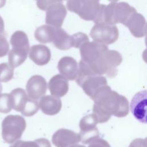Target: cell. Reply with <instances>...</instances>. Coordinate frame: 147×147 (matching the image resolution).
<instances>
[{"label": "cell", "instance_id": "cell-18", "mask_svg": "<svg viewBox=\"0 0 147 147\" xmlns=\"http://www.w3.org/2000/svg\"><path fill=\"white\" fill-rule=\"evenodd\" d=\"M12 109L11 98L10 94H0V113H8Z\"/></svg>", "mask_w": 147, "mask_h": 147}, {"label": "cell", "instance_id": "cell-16", "mask_svg": "<svg viewBox=\"0 0 147 147\" xmlns=\"http://www.w3.org/2000/svg\"><path fill=\"white\" fill-rule=\"evenodd\" d=\"M10 147H51V145L48 140L40 138L33 141L17 140L13 145H10Z\"/></svg>", "mask_w": 147, "mask_h": 147}, {"label": "cell", "instance_id": "cell-9", "mask_svg": "<svg viewBox=\"0 0 147 147\" xmlns=\"http://www.w3.org/2000/svg\"><path fill=\"white\" fill-rule=\"evenodd\" d=\"M79 134L67 129H60L52 136V141L56 147H69L80 142Z\"/></svg>", "mask_w": 147, "mask_h": 147}, {"label": "cell", "instance_id": "cell-20", "mask_svg": "<svg viewBox=\"0 0 147 147\" xmlns=\"http://www.w3.org/2000/svg\"><path fill=\"white\" fill-rule=\"evenodd\" d=\"M88 147H111L109 144L104 139L99 137L89 143Z\"/></svg>", "mask_w": 147, "mask_h": 147}, {"label": "cell", "instance_id": "cell-4", "mask_svg": "<svg viewBox=\"0 0 147 147\" xmlns=\"http://www.w3.org/2000/svg\"><path fill=\"white\" fill-rule=\"evenodd\" d=\"M10 94L11 98L12 109L20 112L23 115L32 117L38 111L37 100L30 99L23 88H15Z\"/></svg>", "mask_w": 147, "mask_h": 147}, {"label": "cell", "instance_id": "cell-3", "mask_svg": "<svg viewBox=\"0 0 147 147\" xmlns=\"http://www.w3.org/2000/svg\"><path fill=\"white\" fill-rule=\"evenodd\" d=\"M24 118L20 115H9L2 122V137L4 141L9 144L20 139L26 129Z\"/></svg>", "mask_w": 147, "mask_h": 147}, {"label": "cell", "instance_id": "cell-5", "mask_svg": "<svg viewBox=\"0 0 147 147\" xmlns=\"http://www.w3.org/2000/svg\"><path fill=\"white\" fill-rule=\"evenodd\" d=\"M75 80L91 99L100 88L107 84V79L103 75H83L78 74Z\"/></svg>", "mask_w": 147, "mask_h": 147}, {"label": "cell", "instance_id": "cell-6", "mask_svg": "<svg viewBox=\"0 0 147 147\" xmlns=\"http://www.w3.org/2000/svg\"><path fill=\"white\" fill-rule=\"evenodd\" d=\"M96 118L93 113L83 117L79 123L80 141L87 144L99 137V130L96 127Z\"/></svg>", "mask_w": 147, "mask_h": 147}, {"label": "cell", "instance_id": "cell-8", "mask_svg": "<svg viewBox=\"0 0 147 147\" xmlns=\"http://www.w3.org/2000/svg\"><path fill=\"white\" fill-rule=\"evenodd\" d=\"M26 90L30 99L37 100L46 94L47 83L42 76L35 75L31 76L28 80Z\"/></svg>", "mask_w": 147, "mask_h": 147}, {"label": "cell", "instance_id": "cell-1", "mask_svg": "<svg viewBox=\"0 0 147 147\" xmlns=\"http://www.w3.org/2000/svg\"><path fill=\"white\" fill-rule=\"evenodd\" d=\"M92 99L94 102L92 113L98 123L107 122L111 115L122 118L129 113V106L127 98L112 90L107 84L100 88Z\"/></svg>", "mask_w": 147, "mask_h": 147}, {"label": "cell", "instance_id": "cell-24", "mask_svg": "<svg viewBox=\"0 0 147 147\" xmlns=\"http://www.w3.org/2000/svg\"><path fill=\"white\" fill-rule=\"evenodd\" d=\"M69 147H86L84 145H80V144H74V145H72Z\"/></svg>", "mask_w": 147, "mask_h": 147}, {"label": "cell", "instance_id": "cell-7", "mask_svg": "<svg viewBox=\"0 0 147 147\" xmlns=\"http://www.w3.org/2000/svg\"><path fill=\"white\" fill-rule=\"evenodd\" d=\"M147 92L142 90L136 93L133 97L130 108L131 112L136 119L141 123H146Z\"/></svg>", "mask_w": 147, "mask_h": 147}, {"label": "cell", "instance_id": "cell-2", "mask_svg": "<svg viewBox=\"0 0 147 147\" xmlns=\"http://www.w3.org/2000/svg\"><path fill=\"white\" fill-rule=\"evenodd\" d=\"M122 60L119 53L107 50L94 62L87 64L83 60L79 62L78 74L83 75H103L113 78L118 74L117 66Z\"/></svg>", "mask_w": 147, "mask_h": 147}, {"label": "cell", "instance_id": "cell-17", "mask_svg": "<svg viewBox=\"0 0 147 147\" xmlns=\"http://www.w3.org/2000/svg\"><path fill=\"white\" fill-rule=\"evenodd\" d=\"M14 68L7 63L0 64V83L7 82L13 78Z\"/></svg>", "mask_w": 147, "mask_h": 147}, {"label": "cell", "instance_id": "cell-14", "mask_svg": "<svg viewBox=\"0 0 147 147\" xmlns=\"http://www.w3.org/2000/svg\"><path fill=\"white\" fill-rule=\"evenodd\" d=\"M51 56L50 50L44 45H33L29 52V58L38 65L47 64L49 61Z\"/></svg>", "mask_w": 147, "mask_h": 147}, {"label": "cell", "instance_id": "cell-10", "mask_svg": "<svg viewBox=\"0 0 147 147\" xmlns=\"http://www.w3.org/2000/svg\"><path fill=\"white\" fill-rule=\"evenodd\" d=\"M107 49V47L103 44L95 42L85 43L81 46L80 49L82 60L87 64L91 63Z\"/></svg>", "mask_w": 147, "mask_h": 147}, {"label": "cell", "instance_id": "cell-12", "mask_svg": "<svg viewBox=\"0 0 147 147\" xmlns=\"http://www.w3.org/2000/svg\"><path fill=\"white\" fill-rule=\"evenodd\" d=\"M38 106L44 114L54 115L60 112L62 103L59 97L53 95H46L40 98Z\"/></svg>", "mask_w": 147, "mask_h": 147}, {"label": "cell", "instance_id": "cell-19", "mask_svg": "<svg viewBox=\"0 0 147 147\" xmlns=\"http://www.w3.org/2000/svg\"><path fill=\"white\" fill-rule=\"evenodd\" d=\"M9 50V45L4 34H0V57L5 56Z\"/></svg>", "mask_w": 147, "mask_h": 147}, {"label": "cell", "instance_id": "cell-11", "mask_svg": "<svg viewBox=\"0 0 147 147\" xmlns=\"http://www.w3.org/2000/svg\"><path fill=\"white\" fill-rule=\"evenodd\" d=\"M57 68L62 76L67 80H75L78 74L79 67L76 61L71 57H64L61 58Z\"/></svg>", "mask_w": 147, "mask_h": 147}, {"label": "cell", "instance_id": "cell-23", "mask_svg": "<svg viewBox=\"0 0 147 147\" xmlns=\"http://www.w3.org/2000/svg\"><path fill=\"white\" fill-rule=\"evenodd\" d=\"M6 0H0V8L3 7L6 3Z\"/></svg>", "mask_w": 147, "mask_h": 147}, {"label": "cell", "instance_id": "cell-13", "mask_svg": "<svg viewBox=\"0 0 147 147\" xmlns=\"http://www.w3.org/2000/svg\"><path fill=\"white\" fill-rule=\"evenodd\" d=\"M48 88L52 95L60 98L68 92L69 84L65 78L60 74H57L49 80Z\"/></svg>", "mask_w": 147, "mask_h": 147}, {"label": "cell", "instance_id": "cell-21", "mask_svg": "<svg viewBox=\"0 0 147 147\" xmlns=\"http://www.w3.org/2000/svg\"><path fill=\"white\" fill-rule=\"evenodd\" d=\"M129 147H146V139L136 138L131 142Z\"/></svg>", "mask_w": 147, "mask_h": 147}, {"label": "cell", "instance_id": "cell-25", "mask_svg": "<svg viewBox=\"0 0 147 147\" xmlns=\"http://www.w3.org/2000/svg\"><path fill=\"white\" fill-rule=\"evenodd\" d=\"M2 85H1V84L0 83V94H1V91H2Z\"/></svg>", "mask_w": 147, "mask_h": 147}, {"label": "cell", "instance_id": "cell-15", "mask_svg": "<svg viewBox=\"0 0 147 147\" xmlns=\"http://www.w3.org/2000/svg\"><path fill=\"white\" fill-rule=\"evenodd\" d=\"M8 56L9 64L13 68L21 65L26 59L29 51V46L14 45Z\"/></svg>", "mask_w": 147, "mask_h": 147}, {"label": "cell", "instance_id": "cell-22", "mask_svg": "<svg viewBox=\"0 0 147 147\" xmlns=\"http://www.w3.org/2000/svg\"><path fill=\"white\" fill-rule=\"evenodd\" d=\"M4 34V22L2 18L0 16V34Z\"/></svg>", "mask_w": 147, "mask_h": 147}]
</instances>
